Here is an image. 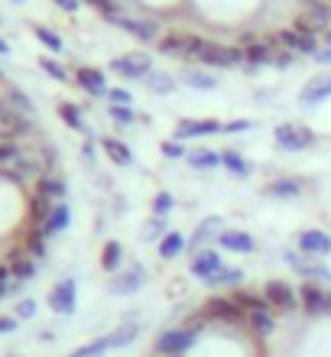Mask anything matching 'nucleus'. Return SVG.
Here are the masks:
<instances>
[{
  "mask_svg": "<svg viewBox=\"0 0 331 357\" xmlns=\"http://www.w3.org/2000/svg\"><path fill=\"white\" fill-rule=\"evenodd\" d=\"M189 166L192 169H205V172H211V169H218L221 166V153H215V150H195V153H189Z\"/></svg>",
  "mask_w": 331,
  "mask_h": 357,
  "instance_id": "obj_34",
  "label": "nucleus"
},
{
  "mask_svg": "<svg viewBox=\"0 0 331 357\" xmlns=\"http://www.w3.org/2000/svg\"><path fill=\"white\" fill-rule=\"evenodd\" d=\"M208 133H224V123L221 121H179L176 123V140L208 137Z\"/></svg>",
  "mask_w": 331,
  "mask_h": 357,
  "instance_id": "obj_14",
  "label": "nucleus"
},
{
  "mask_svg": "<svg viewBox=\"0 0 331 357\" xmlns=\"http://www.w3.org/2000/svg\"><path fill=\"white\" fill-rule=\"evenodd\" d=\"M49 215H52V202L36 195V202H33V221H36V225H46Z\"/></svg>",
  "mask_w": 331,
  "mask_h": 357,
  "instance_id": "obj_47",
  "label": "nucleus"
},
{
  "mask_svg": "<svg viewBox=\"0 0 331 357\" xmlns=\"http://www.w3.org/2000/svg\"><path fill=\"white\" fill-rule=\"evenodd\" d=\"M3 172H7L13 182H29V178H36L39 172H43V162H39L36 156H23V153H20L10 166H3Z\"/></svg>",
  "mask_w": 331,
  "mask_h": 357,
  "instance_id": "obj_16",
  "label": "nucleus"
},
{
  "mask_svg": "<svg viewBox=\"0 0 331 357\" xmlns=\"http://www.w3.org/2000/svg\"><path fill=\"white\" fill-rule=\"evenodd\" d=\"M59 117L72 127V130H88L85 127V117H82V107L78 104H68V101H62L59 104Z\"/></svg>",
  "mask_w": 331,
  "mask_h": 357,
  "instance_id": "obj_41",
  "label": "nucleus"
},
{
  "mask_svg": "<svg viewBox=\"0 0 331 357\" xmlns=\"http://www.w3.org/2000/svg\"><path fill=\"white\" fill-rule=\"evenodd\" d=\"M114 26H121L123 33H130V36L143 39V43H156L160 36V26L153 23V20H133V17H123V13H117V17L111 20Z\"/></svg>",
  "mask_w": 331,
  "mask_h": 357,
  "instance_id": "obj_9",
  "label": "nucleus"
},
{
  "mask_svg": "<svg viewBox=\"0 0 331 357\" xmlns=\"http://www.w3.org/2000/svg\"><path fill=\"white\" fill-rule=\"evenodd\" d=\"M39 68H43V72H46L49 78H56V82H68V72L62 66H59L56 59H49V56H43L39 59Z\"/></svg>",
  "mask_w": 331,
  "mask_h": 357,
  "instance_id": "obj_44",
  "label": "nucleus"
},
{
  "mask_svg": "<svg viewBox=\"0 0 331 357\" xmlns=\"http://www.w3.org/2000/svg\"><path fill=\"white\" fill-rule=\"evenodd\" d=\"M263 296L266 302L273 305V309H283V312H293L295 305H299V289H293L289 282L283 280H270L263 286Z\"/></svg>",
  "mask_w": 331,
  "mask_h": 357,
  "instance_id": "obj_7",
  "label": "nucleus"
},
{
  "mask_svg": "<svg viewBox=\"0 0 331 357\" xmlns=\"http://www.w3.org/2000/svg\"><path fill=\"white\" fill-rule=\"evenodd\" d=\"M143 82H146V88H150L153 94H172L176 91V82H172V75H166V72H150Z\"/></svg>",
  "mask_w": 331,
  "mask_h": 357,
  "instance_id": "obj_42",
  "label": "nucleus"
},
{
  "mask_svg": "<svg viewBox=\"0 0 331 357\" xmlns=\"http://www.w3.org/2000/svg\"><path fill=\"white\" fill-rule=\"evenodd\" d=\"M169 234V231H166V218H150V221H146V225L140 227V241L143 244H153V241H162V237Z\"/></svg>",
  "mask_w": 331,
  "mask_h": 357,
  "instance_id": "obj_38",
  "label": "nucleus"
},
{
  "mask_svg": "<svg viewBox=\"0 0 331 357\" xmlns=\"http://www.w3.org/2000/svg\"><path fill=\"white\" fill-rule=\"evenodd\" d=\"M123 260V247L117 244V241H107L105 250H101V270L107 273H117V266H121Z\"/></svg>",
  "mask_w": 331,
  "mask_h": 357,
  "instance_id": "obj_40",
  "label": "nucleus"
},
{
  "mask_svg": "<svg viewBox=\"0 0 331 357\" xmlns=\"http://www.w3.org/2000/svg\"><path fill=\"white\" fill-rule=\"evenodd\" d=\"M140 321H123L121 328H114L111 335H107V344L111 348H127V344H133L137 341V335H140Z\"/></svg>",
  "mask_w": 331,
  "mask_h": 357,
  "instance_id": "obj_27",
  "label": "nucleus"
},
{
  "mask_svg": "<svg viewBox=\"0 0 331 357\" xmlns=\"http://www.w3.org/2000/svg\"><path fill=\"white\" fill-rule=\"evenodd\" d=\"M221 166H224L227 172H234V176H240V178L250 176V162H247L244 156H240V153H234V150L221 153Z\"/></svg>",
  "mask_w": 331,
  "mask_h": 357,
  "instance_id": "obj_39",
  "label": "nucleus"
},
{
  "mask_svg": "<svg viewBox=\"0 0 331 357\" xmlns=\"http://www.w3.org/2000/svg\"><path fill=\"white\" fill-rule=\"evenodd\" d=\"M328 98H331V75L315 78L312 85L299 94V101L302 104H322V101H328Z\"/></svg>",
  "mask_w": 331,
  "mask_h": 357,
  "instance_id": "obj_26",
  "label": "nucleus"
},
{
  "mask_svg": "<svg viewBox=\"0 0 331 357\" xmlns=\"http://www.w3.org/2000/svg\"><path fill=\"white\" fill-rule=\"evenodd\" d=\"M244 282V273L240 270H231V266H221L211 280H205V286H211V289H221V286H240Z\"/></svg>",
  "mask_w": 331,
  "mask_h": 357,
  "instance_id": "obj_35",
  "label": "nucleus"
},
{
  "mask_svg": "<svg viewBox=\"0 0 331 357\" xmlns=\"http://www.w3.org/2000/svg\"><path fill=\"white\" fill-rule=\"evenodd\" d=\"M221 266H224V264H221L218 250H199L189 270H192V276H199V280H211V276H215Z\"/></svg>",
  "mask_w": 331,
  "mask_h": 357,
  "instance_id": "obj_20",
  "label": "nucleus"
},
{
  "mask_svg": "<svg viewBox=\"0 0 331 357\" xmlns=\"http://www.w3.org/2000/svg\"><path fill=\"white\" fill-rule=\"evenodd\" d=\"M101 146H105V153L111 156V162H117V166H130L133 162V150L127 143L114 140V137H101Z\"/></svg>",
  "mask_w": 331,
  "mask_h": 357,
  "instance_id": "obj_29",
  "label": "nucleus"
},
{
  "mask_svg": "<svg viewBox=\"0 0 331 357\" xmlns=\"http://www.w3.org/2000/svg\"><path fill=\"white\" fill-rule=\"evenodd\" d=\"M325 312H328V315H331V292H328V305H325Z\"/></svg>",
  "mask_w": 331,
  "mask_h": 357,
  "instance_id": "obj_62",
  "label": "nucleus"
},
{
  "mask_svg": "<svg viewBox=\"0 0 331 357\" xmlns=\"http://www.w3.org/2000/svg\"><path fill=\"white\" fill-rule=\"evenodd\" d=\"M185 247H189V241H185L179 231H169V234L160 241V257H162V260H176Z\"/></svg>",
  "mask_w": 331,
  "mask_h": 357,
  "instance_id": "obj_31",
  "label": "nucleus"
},
{
  "mask_svg": "<svg viewBox=\"0 0 331 357\" xmlns=\"http://www.w3.org/2000/svg\"><path fill=\"white\" fill-rule=\"evenodd\" d=\"M75 82L85 88L91 98H105V94H107V78H105V72H101V68H88V66L78 68Z\"/></svg>",
  "mask_w": 331,
  "mask_h": 357,
  "instance_id": "obj_18",
  "label": "nucleus"
},
{
  "mask_svg": "<svg viewBox=\"0 0 331 357\" xmlns=\"http://www.w3.org/2000/svg\"><path fill=\"white\" fill-rule=\"evenodd\" d=\"M244 56H247V72H256L260 66H273L276 39H256V43H250L244 49Z\"/></svg>",
  "mask_w": 331,
  "mask_h": 357,
  "instance_id": "obj_11",
  "label": "nucleus"
},
{
  "mask_svg": "<svg viewBox=\"0 0 331 357\" xmlns=\"http://www.w3.org/2000/svg\"><path fill=\"white\" fill-rule=\"evenodd\" d=\"M107 114H111V121L127 123V127L137 121V111H133V107H123V104H111V107H107Z\"/></svg>",
  "mask_w": 331,
  "mask_h": 357,
  "instance_id": "obj_46",
  "label": "nucleus"
},
{
  "mask_svg": "<svg viewBox=\"0 0 331 357\" xmlns=\"http://www.w3.org/2000/svg\"><path fill=\"white\" fill-rule=\"evenodd\" d=\"M0 82H3V72H0Z\"/></svg>",
  "mask_w": 331,
  "mask_h": 357,
  "instance_id": "obj_63",
  "label": "nucleus"
},
{
  "mask_svg": "<svg viewBox=\"0 0 331 357\" xmlns=\"http://www.w3.org/2000/svg\"><path fill=\"white\" fill-rule=\"evenodd\" d=\"M273 137H276V146L286 153H302L309 146H315V133L309 127H302V123H279L273 130Z\"/></svg>",
  "mask_w": 331,
  "mask_h": 357,
  "instance_id": "obj_3",
  "label": "nucleus"
},
{
  "mask_svg": "<svg viewBox=\"0 0 331 357\" xmlns=\"http://www.w3.org/2000/svg\"><path fill=\"white\" fill-rule=\"evenodd\" d=\"M0 56H10V46L3 43V39H0Z\"/></svg>",
  "mask_w": 331,
  "mask_h": 357,
  "instance_id": "obj_61",
  "label": "nucleus"
},
{
  "mask_svg": "<svg viewBox=\"0 0 331 357\" xmlns=\"http://www.w3.org/2000/svg\"><path fill=\"white\" fill-rule=\"evenodd\" d=\"M0 104H3L7 111H13L17 117H23V121H33V117H36V107H33V101H29V98L20 91V88H10V91L0 98Z\"/></svg>",
  "mask_w": 331,
  "mask_h": 357,
  "instance_id": "obj_21",
  "label": "nucleus"
},
{
  "mask_svg": "<svg viewBox=\"0 0 331 357\" xmlns=\"http://www.w3.org/2000/svg\"><path fill=\"white\" fill-rule=\"evenodd\" d=\"M111 72L121 78H146L153 72V59L150 56H121L111 62Z\"/></svg>",
  "mask_w": 331,
  "mask_h": 357,
  "instance_id": "obj_8",
  "label": "nucleus"
},
{
  "mask_svg": "<svg viewBox=\"0 0 331 357\" xmlns=\"http://www.w3.org/2000/svg\"><path fill=\"white\" fill-rule=\"evenodd\" d=\"M10 273H13V280L17 282H26V280L36 276V264H33L26 254H17L13 260H10Z\"/></svg>",
  "mask_w": 331,
  "mask_h": 357,
  "instance_id": "obj_36",
  "label": "nucleus"
},
{
  "mask_svg": "<svg viewBox=\"0 0 331 357\" xmlns=\"http://www.w3.org/2000/svg\"><path fill=\"white\" fill-rule=\"evenodd\" d=\"M221 231H224V227H221L218 218H208V221H201V225L195 227V234H192L189 247H192V250H201V247L208 244L211 237H221Z\"/></svg>",
  "mask_w": 331,
  "mask_h": 357,
  "instance_id": "obj_25",
  "label": "nucleus"
},
{
  "mask_svg": "<svg viewBox=\"0 0 331 357\" xmlns=\"http://www.w3.org/2000/svg\"><path fill=\"white\" fill-rule=\"evenodd\" d=\"M107 351H111L107 338H98V341H91V344H85V348H78L72 357H105Z\"/></svg>",
  "mask_w": 331,
  "mask_h": 357,
  "instance_id": "obj_43",
  "label": "nucleus"
},
{
  "mask_svg": "<svg viewBox=\"0 0 331 357\" xmlns=\"http://www.w3.org/2000/svg\"><path fill=\"white\" fill-rule=\"evenodd\" d=\"M295 26L302 29V33H325L331 29V3L325 0H299V20H295Z\"/></svg>",
  "mask_w": 331,
  "mask_h": 357,
  "instance_id": "obj_1",
  "label": "nucleus"
},
{
  "mask_svg": "<svg viewBox=\"0 0 331 357\" xmlns=\"http://www.w3.org/2000/svg\"><path fill=\"white\" fill-rule=\"evenodd\" d=\"M189 46H192V33H169L160 39V52L169 59H189Z\"/></svg>",
  "mask_w": 331,
  "mask_h": 357,
  "instance_id": "obj_22",
  "label": "nucleus"
},
{
  "mask_svg": "<svg viewBox=\"0 0 331 357\" xmlns=\"http://www.w3.org/2000/svg\"><path fill=\"white\" fill-rule=\"evenodd\" d=\"M172 205H176V202H172V195H166V192H160V195H156V202H153V215H160V218H166L172 211Z\"/></svg>",
  "mask_w": 331,
  "mask_h": 357,
  "instance_id": "obj_52",
  "label": "nucleus"
},
{
  "mask_svg": "<svg viewBox=\"0 0 331 357\" xmlns=\"http://www.w3.org/2000/svg\"><path fill=\"white\" fill-rule=\"evenodd\" d=\"M299 305L309 319H318V315H328L325 305H328V292L322 286H315V282H305L302 289H299Z\"/></svg>",
  "mask_w": 331,
  "mask_h": 357,
  "instance_id": "obj_10",
  "label": "nucleus"
},
{
  "mask_svg": "<svg viewBox=\"0 0 331 357\" xmlns=\"http://www.w3.org/2000/svg\"><path fill=\"white\" fill-rule=\"evenodd\" d=\"M26 254H29V257H43V254H46V234H43V231L29 234V241H26Z\"/></svg>",
  "mask_w": 331,
  "mask_h": 357,
  "instance_id": "obj_50",
  "label": "nucleus"
},
{
  "mask_svg": "<svg viewBox=\"0 0 331 357\" xmlns=\"http://www.w3.org/2000/svg\"><path fill=\"white\" fill-rule=\"evenodd\" d=\"M33 315H36V302H33V299H23L17 305V319H33Z\"/></svg>",
  "mask_w": 331,
  "mask_h": 357,
  "instance_id": "obj_55",
  "label": "nucleus"
},
{
  "mask_svg": "<svg viewBox=\"0 0 331 357\" xmlns=\"http://www.w3.org/2000/svg\"><path fill=\"white\" fill-rule=\"evenodd\" d=\"M162 156H166V160H185V146H182V140H166L162 143Z\"/></svg>",
  "mask_w": 331,
  "mask_h": 357,
  "instance_id": "obj_51",
  "label": "nucleus"
},
{
  "mask_svg": "<svg viewBox=\"0 0 331 357\" xmlns=\"http://www.w3.org/2000/svg\"><path fill=\"white\" fill-rule=\"evenodd\" d=\"M107 98H111V104H123V107H130V104H133V94L127 91V88H111V91H107Z\"/></svg>",
  "mask_w": 331,
  "mask_h": 357,
  "instance_id": "obj_53",
  "label": "nucleus"
},
{
  "mask_svg": "<svg viewBox=\"0 0 331 357\" xmlns=\"http://www.w3.org/2000/svg\"><path fill=\"white\" fill-rule=\"evenodd\" d=\"M286 260L293 264V270L295 273H302L305 280H331V270L325 264H318V260H309V257H299V254H293V250H286Z\"/></svg>",
  "mask_w": 331,
  "mask_h": 357,
  "instance_id": "obj_15",
  "label": "nucleus"
},
{
  "mask_svg": "<svg viewBox=\"0 0 331 357\" xmlns=\"http://www.w3.org/2000/svg\"><path fill=\"white\" fill-rule=\"evenodd\" d=\"M85 3H91V7H95L98 13H101V17L107 20V23H111V20L117 17V13H121V10H117V3H114V0H85Z\"/></svg>",
  "mask_w": 331,
  "mask_h": 357,
  "instance_id": "obj_48",
  "label": "nucleus"
},
{
  "mask_svg": "<svg viewBox=\"0 0 331 357\" xmlns=\"http://www.w3.org/2000/svg\"><path fill=\"white\" fill-rule=\"evenodd\" d=\"M299 241V250L302 254H315V257H325V254H331V237L325 234V231H302V234L295 237Z\"/></svg>",
  "mask_w": 331,
  "mask_h": 357,
  "instance_id": "obj_19",
  "label": "nucleus"
},
{
  "mask_svg": "<svg viewBox=\"0 0 331 357\" xmlns=\"http://www.w3.org/2000/svg\"><path fill=\"white\" fill-rule=\"evenodd\" d=\"M43 169H56V150H52V146L43 150Z\"/></svg>",
  "mask_w": 331,
  "mask_h": 357,
  "instance_id": "obj_57",
  "label": "nucleus"
},
{
  "mask_svg": "<svg viewBox=\"0 0 331 357\" xmlns=\"http://www.w3.org/2000/svg\"><path fill=\"white\" fill-rule=\"evenodd\" d=\"M218 244L224 250H234V254H254L256 250V241L250 234H244V231H221Z\"/></svg>",
  "mask_w": 331,
  "mask_h": 357,
  "instance_id": "obj_23",
  "label": "nucleus"
},
{
  "mask_svg": "<svg viewBox=\"0 0 331 357\" xmlns=\"http://www.w3.org/2000/svg\"><path fill=\"white\" fill-rule=\"evenodd\" d=\"M276 39H279V46L293 49L295 56H318V52H322V46H318V36H315V33H302L299 26L279 29V33H276Z\"/></svg>",
  "mask_w": 331,
  "mask_h": 357,
  "instance_id": "obj_6",
  "label": "nucleus"
},
{
  "mask_svg": "<svg viewBox=\"0 0 331 357\" xmlns=\"http://www.w3.org/2000/svg\"><path fill=\"white\" fill-rule=\"evenodd\" d=\"M29 127H33V121H23V117H17L13 111H7V107L0 104V143L20 140L23 133H29Z\"/></svg>",
  "mask_w": 331,
  "mask_h": 357,
  "instance_id": "obj_12",
  "label": "nucleus"
},
{
  "mask_svg": "<svg viewBox=\"0 0 331 357\" xmlns=\"http://www.w3.org/2000/svg\"><path fill=\"white\" fill-rule=\"evenodd\" d=\"M199 62H201V66H211V68H237V66H247V56H244V49L218 46V43L205 39Z\"/></svg>",
  "mask_w": 331,
  "mask_h": 357,
  "instance_id": "obj_2",
  "label": "nucleus"
},
{
  "mask_svg": "<svg viewBox=\"0 0 331 357\" xmlns=\"http://www.w3.org/2000/svg\"><path fill=\"white\" fill-rule=\"evenodd\" d=\"M75 280H62L56 286V289L49 292V305H52V312H59V315H72L75 312Z\"/></svg>",
  "mask_w": 331,
  "mask_h": 357,
  "instance_id": "obj_13",
  "label": "nucleus"
},
{
  "mask_svg": "<svg viewBox=\"0 0 331 357\" xmlns=\"http://www.w3.org/2000/svg\"><path fill=\"white\" fill-rule=\"evenodd\" d=\"M247 328L254 331L256 338H266V335H273L276 319L270 312H247Z\"/></svg>",
  "mask_w": 331,
  "mask_h": 357,
  "instance_id": "obj_30",
  "label": "nucleus"
},
{
  "mask_svg": "<svg viewBox=\"0 0 331 357\" xmlns=\"http://www.w3.org/2000/svg\"><path fill=\"white\" fill-rule=\"evenodd\" d=\"M20 156L17 143H0V166H10V162Z\"/></svg>",
  "mask_w": 331,
  "mask_h": 357,
  "instance_id": "obj_54",
  "label": "nucleus"
},
{
  "mask_svg": "<svg viewBox=\"0 0 331 357\" xmlns=\"http://www.w3.org/2000/svg\"><path fill=\"white\" fill-rule=\"evenodd\" d=\"M68 221H72V211H68V205H66V202H56V205H52V215H49V221L39 227V231H43L46 237H52V234H59V231H66Z\"/></svg>",
  "mask_w": 331,
  "mask_h": 357,
  "instance_id": "obj_24",
  "label": "nucleus"
},
{
  "mask_svg": "<svg viewBox=\"0 0 331 357\" xmlns=\"http://www.w3.org/2000/svg\"><path fill=\"white\" fill-rule=\"evenodd\" d=\"M17 3H20V0H17Z\"/></svg>",
  "mask_w": 331,
  "mask_h": 357,
  "instance_id": "obj_64",
  "label": "nucleus"
},
{
  "mask_svg": "<svg viewBox=\"0 0 331 357\" xmlns=\"http://www.w3.org/2000/svg\"><path fill=\"white\" fill-rule=\"evenodd\" d=\"M266 192L273 198H299L302 195V182L299 178H276V182L266 185Z\"/></svg>",
  "mask_w": 331,
  "mask_h": 357,
  "instance_id": "obj_32",
  "label": "nucleus"
},
{
  "mask_svg": "<svg viewBox=\"0 0 331 357\" xmlns=\"http://www.w3.org/2000/svg\"><path fill=\"white\" fill-rule=\"evenodd\" d=\"M205 319L221 321V325H244L247 312L234 302V296H215V299L205 302Z\"/></svg>",
  "mask_w": 331,
  "mask_h": 357,
  "instance_id": "obj_5",
  "label": "nucleus"
},
{
  "mask_svg": "<svg viewBox=\"0 0 331 357\" xmlns=\"http://www.w3.org/2000/svg\"><path fill=\"white\" fill-rule=\"evenodd\" d=\"M52 3H56V7H62L66 13H75V10L82 7V0H52Z\"/></svg>",
  "mask_w": 331,
  "mask_h": 357,
  "instance_id": "obj_58",
  "label": "nucleus"
},
{
  "mask_svg": "<svg viewBox=\"0 0 331 357\" xmlns=\"http://www.w3.org/2000/svg\"><path fill=\"white\" fill-rule=\"evenodd\" d=\"M295 62V52L293 49H286V46H279V39H276V56H273V66L276 68H289Z\"/></svg>",
  "mask_w": 331,
  "mask_h": 357,
  "instance_id": "obj_49",
  "label": "nucleus"
},
{
  "mask_svg": "<svg viewBox=\"0 0 331 357\" xmlns=\"http://www.w3.org/2000/svg\"><path fill=\"white\" fill-rule=\"evenodd\" d=\"M254 123L250 121H231V123H224V133H244V130H250Z\"/></svg>",
  "mask_w": 331,
  "mask_h": 357,
  "instance_id": "obj_56",
  "label": "nucleus"
},
{
  "mask_svg": "<svg viewBox=\"0 0 331 357\" xmlns=\"http://www.w3.org/2000/svg\"><path fill=\"white\" fill-rule=\"evenodd\" d=\"M182 82H185V85H192L195 91H211V88H218V78L208 75V72H195V68L182 72Z\"/></svg>",
  "mask_w": 331,
  "mask_h": 357,
  "instance_id": "obj_37",
  "label": "nucleus"
},
{
  "mask_svg": "<svg viewBox=\"0 0 331 357\" xmlns=\"http://www.w3.org/2000/svg\"><path fill=\"white\" fill-rule=\"evenodd\" d=\"M146 282V270H143L140 264L130 266L127 273H121V276H114L111 280V292L114 296H127V292H137Z\"/></svg>",
  "mask_w": 331,
  "mask_h": 357,
  "instance_id": "obj_17",
  "label": "nucleus"
},
{
  "mask_svg": "<svg viewBox=\"0 0 331 357\" xmlns=\"http://www.w3.org/2000/svg\"><path fill=\"white\" fill-rule=\"evenodd\" d=\"M315 62H322V66H331V46H322V52L315 56Z\"/></svg>",
  "mask_w": 331,
  "mask_h": 357,
  "instance_id": "obj_59",
  "label": "nucleus"
},
{
  "mask_svg": "<svg viewBox=\"0 0 331 357\" xmlns=\"http://www.w3.org/2000/svg\"><path fill=\"white\" fill-rule=\"evenodd\" d=\"M36 39L49 49V52H62V49H66V46H62V39H59L52 29H46V26H36Z\"/></svg>",
  "mask_w": 331,
  "mask_h": 357,
  "instance_id": "obj_45",
  "label": "nucleus"
},
{
  "mask_svg": "<svg viewBox=\"0 0 331 357\" xmlns=\"http://www.w3.org/2000/svg\"><path fill=\"white\" fill-rule=\"evenodd\" d=\"M13 328H17V319H10V315L0 319V335H3V331H13Z\"/></svg>",
  "mask_w": 331,
  "mask_h": 357,
  "instance_id": "obj_60",
  "label": "nucleus"
},
{
  "mask_svg": "<svg viewBox=\"0 0 331 357\" xmlns=\"http://www.w3.org/2000/svg\"><path fill=\"white\" fill-rule=\"evenodd\" d=\"M39 198H46V202H62L66 198V182L56 176H43L39 178Z\"/></svg>",
  "mask_w": 331,
  "mask_h": 357,
  "instance_id": "obj_33",
  "label": "nucleus"
},
{
  "mask_svg": "<svg viewBox=\"0 0 331 357\" xmlns=\"http://www.w3.org/2000/svg\"><path fill=\"white\" fill-rule=\"evenodd\" d=\"M234 302L244 312H270V302H266V296H263V292H254V289H237L234 292Z\"/></svg>",
  "mask_w": 331,
  "mask_h": 357,
  "instance_id": "obj_28",
  "label": "nucleus"
},
{
  "mask_svg": "<svg viewBox=\"0 0 331 357\" xmlns=\"http://www.w3.org/2000/svg\"><path fill=\"white\" fill-rule=\"evenodd\" d=\"M199 338V331L195 328H169L162 331L160 338H156V344H153V351L160 357H182L185 351L192 348V341Z\"/></svg>",
  "mask_w": 331,
  "mask_h": 357,
  "instance_id": "obj_4",
  "label": "nucleus"
}]
</instances>
